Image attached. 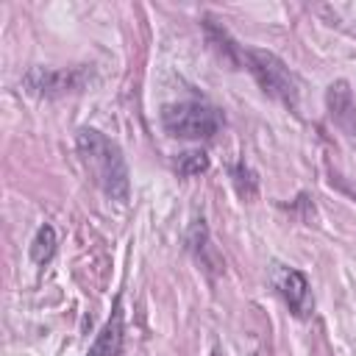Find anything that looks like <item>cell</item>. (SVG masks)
Masks as SVG:
<instances>
[{
	"label": "cell",
	"instance_id": "cell-1",
	"mask_svg": "<svg viewBox=\"0 0 356 356\" xmlns=\"http://www.w3.org/2000/svg\"><path fill=\"white\" fill-rule=\"evenodd\" d=\"M75 150L92 184L111 200L125 203L131 195V172L120 145L97 128H81L75 136Z\"/></svg>",
	"mask_w": 356,
	"mask_h": 356
},
{
	"label": "cell",
	"instance_id": "cell-2",
	"mask_svg": "<svg viewBox=\"0 0 356 356\" xmlns=\"http://www.w3.org/2000/svg\"><path fill=\"white\" fill-rule=\"evenodd\" d=\"M161 128L175 139H211L222 128V111L203 100H178L161 106Z\"/></svg>",
	"mask_w": 356,
	"mask_h": 356
},
{
	"label": "cell",
	"instance_id": "cell-3",
	"mask_svg": "<svg viewBox=\"0 0 356 356\" xmlns=\"http://www.w3.org/2000/svg\"><path fill=\"white\" fill-rule=\"evenodd\" d=\"M239 64L248 67V72L256 78V83L261 86L264 95L281 100L289 108L298 106V81H295V75L289 72V67L275 53L253 50V47L245 50L242 47L239 50Z\"/></svg>",
	"mask_w": 356,
	"mask_h": 356
},
{
	"label": "cell",
	"instance_id": "cell-4",
	"mask_svg": "<svg viewBox=\"0 0 356 356\" xmlns=\"http://www.w3.org/2000/svg\"><path fill=\"white\" fill-rule=\"evenodd\" d=\"M92 81V70L86 64L78 67H31L22 78L25 89L39 97H61L70 92H81Z\"/></svg>",
	"mask_w": 356,
	"mask_h": 356
},
{
	"label": "cell",
	"instance_id": "cell-5",
	"mask_svg": "<svg viewBox=\"0 0 356 356\" xmlns=\"http://www.w3.org/2000/svg\"><path fill=\"white\" fill-rule=\"evenodd\" d=\"M273 286L295 317H309L312 314L314 298H312L309 278L300 270L286 267V264H275L273 267Z\"/></svg>",
	"mask_w": 356,
	"mask_h": 356
},
{
	"label": "cell",
	"instance_id": "cell-6",
	"mask_svg": "<svg viewBox=\"0 0 356 356\" xmlns=\"http://www.w3.org/2000/svg\"><path fill=\"white\" fill-rule=\"evenodd\" d=\"M325 108H328V117L331 122L348 134V136H356V100H353V92L348 86V81H334L325 92Z\"/></svg>",
	"mask_w": 356,
	"mask_h": 356
},
{
	"label": "cell",
	"instance_id": "cell-7",
	"mask_svg": "<svg viewBox=\"0 0 356 356\" xmlns=\"http://www.w3.org/2000/svg\"><path fill=\"white\" fill-rule=\"evenodd\" d=\"M122 339H125V314H122V300H114V309L108 314V320L103 323V328L97 331L95 342L89 345L86 356H120L122 350Z\"/></svg>",
	"mask_w": 356,
	"mask_h": 356
},
{
	"label": "cell",
	"instance_id": "cell-8",
	"mask_svg": "<svg viewBox=\"0 0 356 356\" xmlns=\"http://www.w3.org/2000/svg\"><path fill=\"white\" fill-rule=\"evenodd\" d=\"M53 253H56V231H53V225L44 222V225H39V231L31 242V259L36 264H44L53 259Z\"/></svg>",
	"mask_w": 356,
	"mask_h": 356
},
{
	"label": "cell",
	"instance_id": "cell-9",
	"mask_svg": "<svg viewBox=\"0 0 356 356\" xmlns=\"http://www.w3.org/2000/svg\"><path fill=\"white\" fill-rule=\"evenodd\" d=\"M206 170H209V156L203 150H186V153H178L175 159V172L181 178H195Z\"/></svg>",
	"mask_w": 356,
	"mask_h": 356
}]
</instances>
